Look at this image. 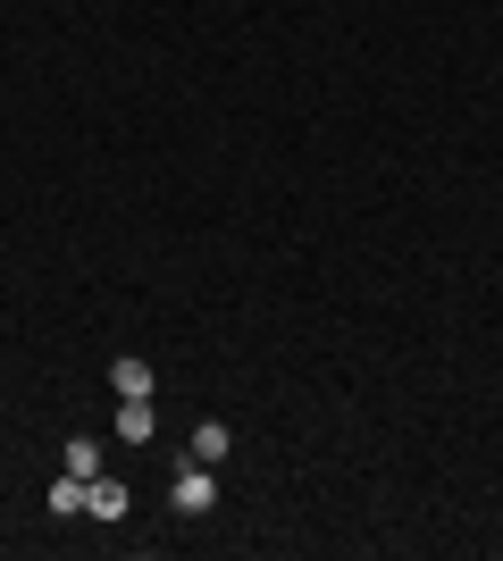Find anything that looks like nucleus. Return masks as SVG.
I'll return each mask as SVG.
<instances>
[{
    "label": "nucleus",
    "instance_id": "nucleus-5",
    "mask_svg": "<svg viewBox=\"0 0 503 561\" xmlns=\"http://www.w3.org/2000/svg\"><path fill=\"white\" fill-rule=\"evenodd\" d=\"M227 453H236V436H227V420H202V427H193V461H227Z\"/></svg>",
    "mask_w": 503,
    "mask_h": 561
},
{
    "label": "nucleus",
    "instance_id": "nucleus-3",
    "mask_svg": "<svg viewBox=\"0 0 503 561\" xmlns=\"http://www.w3.org/2000/svg\"><path fill=\"white\" fill-rule=\"evenodd\" d=\"M151 427H160V420H151V402L118 394V445H151Z\"/></svg>",
    "mask_w": 503,
    "mask_h": 561
},
{
    "label": "nucleus",
    "instance_id": "nucleus-1",
    "mask_svg": "<svg viewBox=\"0 0 503 561\" xmlns=\"http://www.w3.org/2000/svg\"><path fill=\"white\" fill-rule=\"evenodd\" d=\"M168 503H176V512H210L218 503V478H210V461H193V469H176V478H168Z\"/></svg>",
    "mask_w": 503,
    "mask_h": 561
},
{
    "label": "nucleus",
    "instance_id": "nucleus-6",
    "mask_svg": "<svg viewBox=\"0 0 503 561\" xmlns=\"http://www.w3.org/2000/svg\"><path fill=\"white\" fill-rule=\"evenodd\" d=\"M59 469H68V478H101V445L93 436H68V445H59Z\"/></svg>",
    "mask_w": 503,
    "mask_h": 561
},
{
    "label": "nucleus",
    "instance_id": "nucleus-2",
    "mask_svg": "<svg viewBox=\"0 0 503 561\" xmlns=\"http://www.w3.org/2000/svg\"><path fill=\"white\" fill-rule=\"evenodd\" d=\"M126 503H135L126 478H84V512H93V519H126Z\"/></svg>",
    "mask_w": 503,
    "mask_h": 561
},
{
    "label": "nucleus",
    "instance_id": "nucleus-7",
    "mask_svg": "<svg viewBox=\"0 0 503 561\" xmlns=\"http://www.w3.org/2000/svg\"><path fill=\"white\" fill-rule=\"evenodd\" d=\"M76 512H84V478L59 469V486H50V519H76Z\"/></svg>",
    "mask_w": 503,
    "mask_h": 561
},
{
    "label": "nucleus",
    "instance_id": "nucleus-4",
    "mask_svg": "<svg viewBox=\"0 0 503 561\" xmlns=\"http://www.w3.org/2000/svg\"><path fill=\"white\" fill-rule=\"evenodd\" d=\"M110 386H118V394H144V402H151V386H160V377H151V360L118 352V360H110Z\"/></svg>",
    "mask_w": 503,
    "mask_h": 561
}]
</instances>
